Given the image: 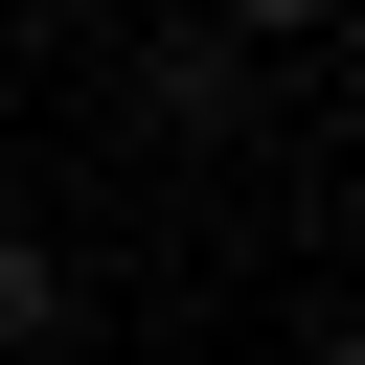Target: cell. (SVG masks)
<instances>
[{
	"mask_svg": "<svg viewBox=\"0 0 365 365\" xmlns=\"http://www.w3.org/2000/svg\"><path fill=\"white\" fill-rule=\"evenodd\" d=\"M46 342H68V251H46V228H0V365H46Z\"/></svg>",
	"mask_w": 365,
	"mask_h": 365,
	"instance_id": "1",
	"label": "cell"
},
{
	"mask_svg": "<svg viewBox=\"0 0 365 365\" xmlns=\"http://www.w3.org/2000/svg\"><path fill=\"white\" fill-rule=\"evenodd\" d=\"M228 23H342V0H228Z\"/></svg>",
	"mask_w": 365,
	"mask_h": 365,
	"instance_id": "2",
	"label": "cell"
},
{
	"mask_svg": "<svg viewBox=\"0 0 365 365\" xmlns=\"http://www.w3.org/2000/svg\"><path fill=\"white\" fill-rule=\"evenodd\" d=\"M319 365H365V319H342V342H319Z\"/></svg>",
	"mask_w": 365,
	"mask_h": 365,
	"instance_id": "3",
	"label": "cell"
}]
</instances>
